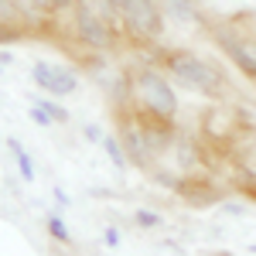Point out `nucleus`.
I'll return each mask as SVG.
<instances>
[{
	"label": "nucleus",
	"mask_w": 256,
	"mask_h": 256,
	"mask_svg": "<svg viewBox=\"0 0 256 256\" xmlns=\"http://www.w3.org/2000/svg\"><path fill=\"white\" fill-rule=\"evenodd\" d=\"M82 137L89 140V144H102L106 134H102V126H99V123H86V126H82Z\"/></svg>",
	"instance_id": "obj_16"
},
{
	"label": "nucleus",
	"mask_w": 256,
	"mask_h": 256,
	"mask_svg": "<svg viewBox=\"0 0 256 256\" xmlns=\"http://www.w3.org/2000/svg\"><path fill=\"white\" fill-rule=\"evenodd\" d=\"M102 246L106 250H120V229L116 226H106L102 229Z\"/></svg>",
	"instance_id": "obj_17"
},
{
	"label": "nucleus",
	"mask_w": 256,
	"mask_h": 256,
	"mask_svg": "<svg viewBox=\"0 0 256 256\" xmlns=\"http://www.w3.org/2000/svg\"><path fill=\"white\" fill-rule=\"evenodd\" d=\"M134 226H137V229H160L164 218H160V212H154V208H137V212H134Z\"/></svg>",
	"instance_id": "obj_15"
},
{
	"label": "nucleus",
	"mask_w": 256,
	"mask_h": 256,
	"mask_svg": "<svg viewBox=\"0 0 256 256\" xmlns=\"http://www.w3.org/2000/svg\"><path fill=\"white\" fill-rule=\"evenodd\" d=\"M120 140H123V147H126V158L130 164H137V168H147L150 160H154V150H150V140L144 134V123H140L137 110L130 106V110H120Z\"/></svg>",
	"instance_id": "obj_6"
},
{
	"label": "nucleus",
	"mask_w": 256,
	"mask_h": 256,
	"mask_svg": "<svg viewBox=\"0 0 256 256\" xmlns=\"http://www.w3.org/2000/svg\"><path fill=\"white\" fill-rule=\"evenodd\" d=\"M123 31L140 44L158 41L164 34V7H160V0H130L123 7Z\"/></svg>",
	"instance_id": "obj_4"
},
{
	"label": "nucleus",
	"mask_w": 256,
	"mask_h": 256,
	"mask_svg": "<svg viewBox=\"0 0 256 256\" xmlns=\"http://www.w3.org/2000/svg\"><path fill=\"white\" fill-rule=\"evenodd\" d=\"M174 150H178V164H181V171H195L198 168V147H195V140H188V137H178L174 140Z\"/></svg>",
	"instance_id": "obj_12"
},
{
	"label": "nucleus",
	"mask_w": 256,
	"mask_h": 256,
	"mask_svg": "<svg viewBox=\"0 0 256 256\" xmlns=\"http://www.w3.org/2000/svg\"><path fill=\"white\" fill-rule=\"evenodd\" d=\"M72 28L76 38L92 52H113L120 44V28H113L99 14L92 0H72Z\"/></svg>",
	"instance_id": "obj_3"
},
{
	"label": "nucleus",
	"mask_w": 256,
	"mask_h": 256,
	"mask_svg": "<svg viewBox=\"0 0 256 256\" xmlns=\"http://www.w3.org/2000/svg\"><path fill=\"white\" fill-rule=\"evenodd\" d=\"M44 226H48V236L55 239V242H62V246H68V242H72V236H68V226H65L62 212H52V216L44 218Z\"/></svg>",
	"instance_id": "obj_14"
},
{
	"label": "nucleus",
	"mask_w": 256,
	"mask_h": 256,
	"mask_svg": "<svg viewBox=\"0 0 256 256\" xmlns=\"http://www.w3.org/2000/svg\"><path fill=\"white\" fill-rule=\"evenodd\" d=\"M212 38L222 48V55L232 62L250 82H256V34H236L232 28L218 24V28H212Z\"/></svg>",
	"instance_id": "obj_5"
},
{
	"label": "nucleus",
	"mask_w": 256,
	"mask_h": 256,
	"mask_svg": "<svg viewBox=\"0 0 256 256\" xmlns=\"http://www.w3.org/2000/svg\"><path fill=\"white\" fill-rule=\"evenodd\" d=\"M55 202H58L62 208H68V205H72V198L65 195V192H62V188H55Z\"/></svg>",
	"instance_id": "obj_20"
},
{
	"label": "nucleus",
	"mask_w": 256,
	"mask_h": 256,
	"mask_svg": "<svg viewBox=\"0 0 256 256\" xmlns=\"http://www.w3.org/2000/svg\"><path fill=\"white\" fill-rule=\"evenodd\" d=\"M0 65H14V55H7V52H0Z\"/></svg>",
	"instance_id": "obj_22"
},
{
	"label": "nucleus",
	"mask_w": 256,
	"mask_h": 256,
	"mask_svg": "<svg viewBox=\"0 0 256 256\" xmlns=\"http://www.w3.org/2000/svg\"><path fill=\"white\" fill-rule=\"evenodd\" d=\"M106 4H113V7H116V10H120V18H123V7H126L130 0H106Z\"/></svg>",
	"instance_id": "obj_21"
},
{
	"label": "nucleus",
	"mask_w": 256,
	"mask_h": 256,
	"mask_svg": "<svg viewBox=\"0 0 256 256\" xmlns=\"http://www.w3.org/2000/svg\"><path fill=\"white\" fill-rule=\"evenodd\" d=\"M250 253H256V246H250Z\"/></svg>",
	"instance_id": "obj_23"
},
{
	"label": "nucleus",
	"mask_w": 256,
	"mask_h": 256,
	"mask_svg": "<svg viewBox=\"0 0 256 256\" xmlns=\"http://www.w3.org/2000/svg\"><path fill=\"white\" fill-rule=\"evenodd\" d=\"M28 113H31V120H34L38 126H55V123H52V116H48L41 106H34V102H31V110H28Z\"/></svg>",
	"instance_id": "obj_18"
},
{
	"label": "nucleus",
	"mask_w": 256,
	"mask_h": 256,
	"mask_svg": "<svg viewBox=\"0 0 256 256\" xmlns=\"http://www.w3.org/2000/svg\"><path fill=\"white\" fill-rule=\"evenodd\" d=\"M222 216H232V218L246 216V205H239V202H226V198H222Z\"/></svg>",
	"instance_id": "obj_19"
},
{
	"label": "nucleus",
	"mask_w": 256,
	"mask_h": 256,
	"mask_svg": "<svg viewBox=\"0 0 256 256\" xmlns=\"http://www.w3.org/2000/svg\"><path fill=\"white\" fill-rule=\"evenodd\" d=\"M160 7H164V18L174 20V24H184V28H195V24H202L198 0H160Z\"/></svg>",
	"instance_id": "obj_9"
},
{
	"label": "nucleus",
	"mask_w": 256,
	"mask_h": 256,
	"mask_svg": "<svg viewBox=\"0 0 256 256\" xmlns=\"http://www.w3.org/2000/svg\"><path fill=\"white\" fill-rule=\"evenodd\" d=\"M160 68L171 76L174 82H181L184 89H192L198 96H208L216 99L226 92V72L218 68L216 62H208L205 55H195V52H164L160 58Z\"/></svg>",
	"instance_id": "obj_1"
},
{
	"label": "nucleus",
	"mask_w": 256,
	"mask_h": 256,
	"mask_svg": "<svg viewBox=\"0 0 256 256\" xmlns=\"http://www.w3.org/2000/svg\"><path fill=\"white\" fill-rule=\"evenodd\" d=\"M99 147L106 150V158L113 160V168H116V171H126V168H130V158H126V147H123L120 134H106Z\"/></svg>",
	"instance_id": "obj_11"
},
{
	"label": "nucleus",
	"mask_w": 256,
	"mask_h": 256,
	"mask_svg": "<svg viewBox=\"0 0 256 256\" xmlns=\"http://www.w3.org/2000/svg\"><path fill=\"white\" fill-rule=\"evenodd\" d=\"M7 150L14 154V164H18V174L24 178V181H34L38 178V168H34V158L24 150V144H20L18 137H7Z\"/></svg>",
	"instance_id": "obj_10"
},
{
	"label": "nucleus",
	"mask_w": 256,
	"mask_h": 256,
	"mask_svg": "<svg viewBox=\"0 0 256 256\" xmlns=\"http://www.w3.org/2000/svg\"><path fill=\"white\" fill-rule=\"evenodd\" d=\"M31 102H34V106H41V110L52 116V123H58V126H65V123L72 120V113H68V110L58 102V96H55V99H48V96H31Z\"/></svg>",
	"instance_id": "obj_13"
},
{
	"label": "nucleus",
	"mask_w": 256,
	"mask_h": 256,
	"mask_svg": "<svg viewBox=\"0 0 256 256\" xmlns=\"http://www.w3.org/2000/svg\"><path fill=\"white\" fill-rule=\"evenodd\" d=\"M178 195L184 198L188 205H195V208L222 205V192H218L216 184H212V181H202V178H192V174L181 178V184H178Z\"/></svg>",
	"instance_id": "obj_8"
},
{
	"label": "nucleus",
	"mask_w": 256,
	"mask_h": 256,
	"mask_svg": "<svg viewBox=\"0 0 256 256\" xmlns=\"http://www.w3.org/2000/svg\"><path fill=\"white\" fill-rule=\"evenodd\" d=\"M31 82L38 86L41 92L48 96H72L79 92V76L72 68H62V65H52V62H34L31 65Z\"/></svg>",
	"instance_id": "obj_7"
},
{
	"label": "nucleus",
	"mask_w": 256,
	"mask_h": 256,
	"mask_svg": "<svg viewBox=\"0 0 256 256\" xmlns=\"http://www.w3.org/2000/svg\"><path fill=\"white\" fill-rule=\"evenodd\" d=\"M168 79L171 76L164 68H150V65L137 68L134 72V106H137L140 113H150V116H160V120L174 123L181 102H178V92Z\"/></svg>",
	"instance_id": "obj_2"
}]
</instances>
